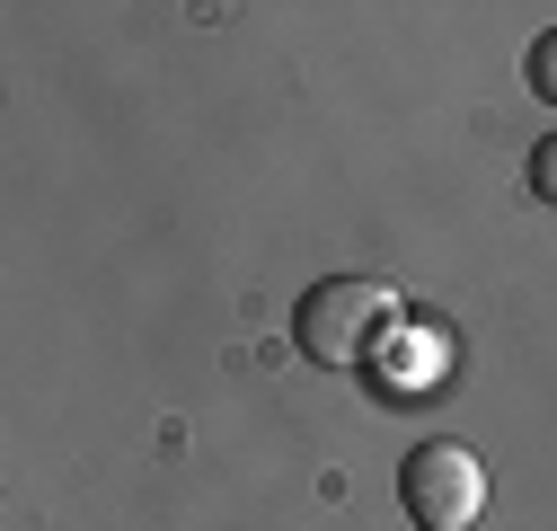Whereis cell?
I'll return each instance as SVG.
<instances>
[{"label": "cell", "instance_id": "1", "mask_svg": "<svg viewBox=\"0 0 557 531\" xmlns=\"http://www.w3.org/2000/svg\"><path fill=\"white\" fill-rule=\"evenodd\" d=\"M398 328H407L398 284H381V275H327V284H310L301 310H293V346H301L319 372H355V363H372V355L398 337Z\"/></svg>", "mask_w": 557, "mask_h": 531}, {"label": "cell", "instance_id": "2", "mask_svg": "<svg viewBox=\"0 0 557 531\" xmlns=\"http://www.w3.org/2000/svg\"><path fill=\"white\" fill-rule=\"evenodd\" d=\"M398 505H407L416 531H469L486 514V460L469 443H451V434L443 443H416L398 460Z\"/></svg>", "mask_w": 557, "mask_h": 531}, {"label": "cell", "instance_id": "3", "mask_svg": "<svg viewBox=\"0 0 557 531\" xmlns=\"http://www.w3.org/2000/svg\"><path fill=\"white\" fill-rule=\"evenodd\" d=\"M522 72H531V89H540V98H557V36H540V45H531Z\"/></svg>", "mask_w": 557, "mask_h": 531}, {"label": "cell", "instance_id": "4", "mask_svg": "<svg viewBox=\"0 0 557 531\" xmlns=\"http://www.w3.org/2000/svg\"><path fill=\"white\" fill-rule=\"evenodd\" d=\"M531 195H540V205H557V133L531 151Z\"/></svg>", "mask_w": 557, "mask_h": 531}]
</instances>
